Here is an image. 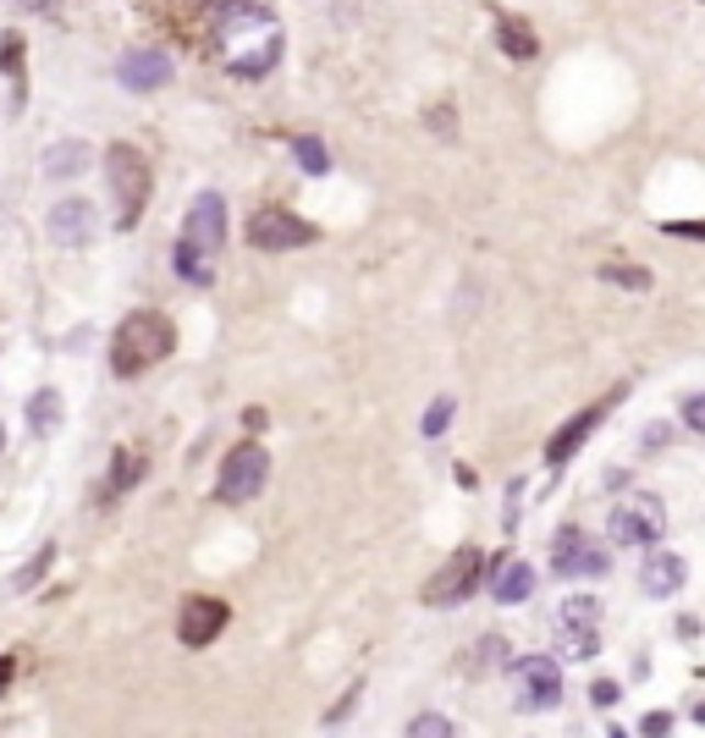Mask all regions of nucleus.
<instances>
[{
	"instance_id": "obj_1",
	"label": "nucleus",
	"mask_w": 705,
	"mask_h": 738,
	"mask_svg": "<svg viewBox=\"0 0 705 738\" xmlns=\"http://www.w3.org/2000/svg\"><path fill=\"white\" fill-rule=\"evenodd\" d=\"M276 62H281V23L259 0L221 7V67L232 78H265Z\"/></svg>"
},
{
	"instance_id": "obj_2",
	"label": "nucleus",
	"mask_w": 705,
	"mask_h": 738,
	"mask_svg": "<svg viewBox=\"0 0 705 738\" xmlns=\"http://www.w3.org/2000/svg\"><path fill=\"white\" fill-rule=\"evenodd\" d=\"M171 347H177V325L155 309H138L111 336V369L116 376H144V369H155L160 358H171Z\"/></svg>"
},
{
	"instance_id": "obj_3",
	"label": "nucleus",
	"mask_w": 705,
	"mask_h": 738,
	"mask_svg": "<svg viewBox=\"0 0 705 738\" xmlns=\"http://www.w3.org/2000/svg\"><path fill=\"white\" fill-rule=\"evenodd\" d=\"M105 171H111V193H116V221L133 226L138 210H144V199H149V160H144L138 149L116 144V149L105 155Z\"/></svg>"
},
{
	"instance_id": "obj_4",
	"label": "nucleus",
	"mask_w": 705,
	"mask_h": 738,
	"mask_svg": "<svg viewBox=\"0 0 705 738\" xmlns=\"http://www.w3.org/2000/svg\"><path fill=\"white\" fill-rule=\"evenodd\" d=\"M265 480H270V452H265V447H254V441H243V447H232V452H226L215 491H221L226 502H248V496H259V491H265Z\"/></svg>"
},
{
	"instance_id": "obj_5",
	"label": "nucleus",
	"mask_w": 705,
	"mask_h": 738,
	"mask_svg": "<svg viewBox=\"0 0 705 738\" xmlns=\"http://www.w3.org/2000/svg\"><path fill=\"white\" fill-rule=\"evenodd\" d=\"M661 529H667V513H661V502L645 496V491H634L628 502H617L612 518H606V535H612L617 546H650Z\"/></svg>"
},
{
	"instance_id": "obj_6",
	"label": "nucleus",
	"mask_w": 705,
	"mask_h": 738,
	"mask_svg": "<svg viewBox=\"0 0 705 738\" xmlns=\"http://www.w3.org/2000/svg\"><path fill=\"white\" fill-rule=\"evenodd\" d=\"M601 601H590V595H573V601H562L557 606V645L568 650V656H579V661H590L595 650H601Z\"/></svg>"
},
{
	"instance_id": "obj_7",
	"label": "nucleus",
	"mask_w": 705,
	"mask_h": 738,
	"mask_svg": "<svg viewBox=\"0 0 705 738\" xmlns=\"http://www.w3.org/2000/svg\"><path fill=\"white\" fill-rule=\"evenodd\" d=\"M513 689L524 711H551L562 700V667L551 656H518L513 661Z\"/></svg>"
},
{
	"instance_id": "obj_8",
	"label": "nucleus",
	"mask_w": 705,
	"mask_h": 738,
	"mask_svg": "<svg viewBox=\"0 0 705 738\" xmlns=\"http://www.w3.org/2000/svg\"><path fill=\"white\" fill-rule=\"evenodd\" d=\"M248 243L265 248V254H281V248H303V243H314V226L298 221L292 210H254V221H248Z\"/></svg>"
},
{
	"instance_id": "obj_9",
	"label": "nucleus",
	"mask_w": 705,
	"mask_h": 738,
	"mask_svg": "<svg viewBox=\"0 0 705 738\" xmlns=\"http://www.w3.org/2000/svg\"><path fill=\"white\" fill-rule=\"evenodd\" d=\"M480 579H485V557H480L474 546H463V551L436 573V584L425 590V601H436V606H458V601H469V595L480 590Z\"/></svg>"
},
{
	"instance_id": "obj_10",
	"label": "nucleus",
	"mask_w": 705,
	"mask_h": 738,
	"mask_svg": "<svg viewBox=\"0 0 705 738\" xmlns=\"http://www.w3.org/2000/svg\"><path fill=\"white\" fill-rule=\"evenodd\" d=\"M551 568H557L562 579H601V573H606V551H601L590 535L562 529L557 546H551Z\"/></svg>"
},
{
	"instance_id": "obj_11",
	"label": "nucleus",
	"mask_w": 705,
	"mask_h": 738,
	"mask_svg": "<svg viewBox=\"0 0 705 738\" xmlns=\"http://www.w3.org/2000/svg\"><path fill=\"white\" fill-rule=\"evenodd\" d=\"M171 78H177V67H171L166 51H127V56L116 62V83L133 89V94H155V89H166Z\"/></svg>"
},
{
	"instance_id": "obj_12",
	"label": "nucleus",
	"mask_w": 705,
	"mask_h": 738,
	"mask_svg": "<svg viewBox=\"0 0 705 738\" xmlns=\"http://www.w3.org/2000/svg\"><path fill=\"white\" fill-rule=\"evenodd\" d=\"M182 243L199 248V254H221V243H226V204H221V193H199L193 199Z\"/></svg>"
},
{
	"instance_id": "obj_13",
	"label": "nucleus",
	"mask_w": 705,
	"mask_h": 738,
	"mask_svg": "<svg viewBox=\"0 0 705 738\" xmlns=\"http://www.w3.org/2000/svg\"><path fill=\"white\" fill-rule=\"evenodd\" d=\"M226 628V601H215V595H193V601H182V617H177V634H182V645H210L215 634Z\"/></svg>"
},
{
	"instance_id": "obj_14",
	"label": "nucleus",
	"mask_w": 705,
	"mask_h": 738,
	"mask_svg": "<svg viewBox=\"0 0 705 738\" xmlns=\"http://www.w3.org/2000/svg\"><path fill=\"white\" fill-rule=\"evenodd\" d=\"M45 226H51V237H56L61 248H78V243L94 237V204H83V199H61V204L45 215Z\"/></svg>"
},
{
	"instance_id": "obj_15",
	"label": "nucleus",
	"mask_w": 705,
	"mask_h": 738,
	"mask_svg": "<svg viewBox=\"0 0 705 738\" xmlns=\"http://www.w3.org/2000/svg\"><path fill=\"white\" fill-rule=\"evenodd\" d=\"M683 579H689V562H683L678 551H650V557H645V568H639L645 595H678V590H683Z\"/></svg>"
},
{
	"instance_id": "obj_16",
	"label": "nucleus",
	"mask_w": 705,
	"mask_h": 738,
	"mask_svg": "<svg viewBox=\"0 0 705 738\" xmlns=\"http://www.w3.org/2000/svg\"><path fill=\"white\" fill-rule=\"evenodd\" d=\"M601 414H606V403H590V409H584V414H579L573 425H562V431L551 436V447H546V458H551V463H568V458H573V452L584 447V436H590V431L601 425Z\"/></svg>"
},
{
	"instance_id": "obj_17",
	"label": "nucleus",
	"mask_w": 705,
	"mask_h": 738,
	"mask_svg": "<svg viewBox=\"0 0 705 738\" xmlns=\"http://www.w3.org/2000/svg\"><path fill=\"white\" fill-rule=\"evenodd\" d=\"M491 595H496L502 606L529 601V595H535V568H529V562H502L496 579H491Z\"/></svg>"
},
{
	"instance_id": "obj_18",
	"label": "nucleus",
	"mask_w": 705,
	"mask_h": 738,
	"mask_svg": "<svg viewBox=\"0 0 705 738\" xmlns=\"http://www.w3.org/2000/svg\"><path fill=\"white\" fill-rule=\"evenodd\" d=\"M496 45L513 56V62H535V29L529 23H518V18H496Z\"/></svg>"
},
{
	"instance_id": "obj_19",
	"label": "nucleus",
	"mask_w": 705,
	"mask_h": 738,
	"mask_svg": "<svg viewBox=\"0 0 705 738\" xmlns=\"http://www.w3.org/2000/svg\"><path fill=\"white\" fill-rule=\"evenodd\" d=\"M215 254H199V248H188L182 237H177V248H171V265H177V276L182 281H193V287H210V276H215V265H210Z\"/></svg>"
},
{
	"instance_id": "obj_20",
	"label": "nucleus",
	"mask_w": 705,
	"mask_h": 738,
	"mask_svg": "<svg viewBox=\"0 0 705 738\" xmlns=\"http://www.w3.org/2000/svg\"><path fill=\"white\" fill-rule=\"evenodd\" d=\"M29 425H34V436H51L56 425H61V392H34L29 398Z\"/></svg>"
},
{
	"instance_id": "obj_21",
	"label": "nucleus",
	"mask_w": 705,
	"mask_h": 738,
	"mask_svg": "<svg viewBox=\"0 0 705 738\" xmlns=\"http://www.w3.org/2000/svg\"><path fill=\"white\" fill-rule=\"evenodd\" d=\"M89 166V149L83 144H56V149H45V177H72V171H83Z\"/></svg>"
},
{
	"instance_id": "obj_22",
	"label": "nucleus",
	"mask_w": 705,
	"mask_h": 738,
	"mask_svg": "<svg viewBox=\"0 0 705 738\" xmlns=\"http://www.w3.org/2000/svg\"><path fill=\"white\" fill-rule=\"evenodd\" d=\"M292 155H298V166H303V171H314V177L331 166V155H325V144H320V138H292Z\"/></svg>"
},
{
	"instance_id": "obj_23",
	"label": "nucleus",
	"mask_w": 705,
	"mask_h": 738,
	"mask_svg": "<svg viewBox=\"0 0 705 738\" xmlns=\"http://www.w3.org/2000/svg\"><path fill=\"white\" fill-rule=\"evenodd\" d=\"M138 474H144V458H133V452H116V469H111V491H127Z\"/></svg>"
},
{
	"instance_id": "obj_24",
	"label": "nucleus",
	"mask_w": 705,
	"mask_h": 738,
	"mask_svg": "<svg viewBox=\"0 0 705 738\" xmlns=\"http://www.w3.org/2000/svg\"><path fill=\"white\" fill-rule=\"evenodd\" d=\"M447 425H452V398H436L430 414H425V436H441Z\"/></svg>"
},
{
	"instance_id": "obj_25",
	"label": "nucleus",
	"mask_w": 705,
	"mask_h": 738,
	"mask_svg": "<svg viewBox=\"0 0 705 738\" xmlns=\"http://www.w3.org/2000/svg\"><path fill=\"white\" fill-rule=\"evenodd\" d=\"M409 733H414V738H436V733L447 738V733H452V722H447V716H414V722H409Z\"/></svg>"
},
{
	"instance_id": "obj_26",
	"label": "nucleus",
	"mask_w": 705,
	"mask_h": 738,
	"mask_svg": "<svg viewBox=\"0 0 705 738\" xmlns=\"http://www.w3.org/2000/svg\"><path fill=\"white\" fill-rule=\"evenodd\" d=\"M45 568H51V546H45V551H40V557H34V562H29V568H23V573H18V590H34V584H40V573H45Z\"/></svg>"
},
{
	"instance_id": "obj_27",
	"label": "nucleus",
	"mask_w": 705,
	"mask_h": 738,
	"mask_svg": "<svg viewBox=\"0 0 705 738\" xmlns=\"http://www.w3.org/2000/svg\"><path fill=\"white\" fill-rule=\"evenodd\" d=\"M683 425L689 431H705V398H683Z\"/></svg>"
},
{
	"instance_id": "obj_28",
	"label": "nucleus",
	"mask_w": 705,
	"mask_h": 738,
	"mask_svg": "<svg viewBox=\"0 0 705 738\" xmlns=\"http://www.w3.org/2000/svg\"><path fill=\"white\" fill-rule=\"evenodd\" d=\"M667 441H672V425H650L645 431V452H661Z\"/></svg>"
},
{
	"instance_id": "obj_29",
	"label": "nucleus",
	"mask_w": 705,
	"mask_h": 738,
	"mask_svg": "<svg viewBox=\"0 0 705 738\" xmlns=\"http://www.w3.org/2000/svg\"><path fill=\"white\" fill-rule=\"evenodd\" d=\"M601 276H606V281H628V287H650V276H639V270H617V265L601 270Z\"/></svg>"
},
{
	"instance_id": "obj_30",
	"label": "nucleus",
	"mask_w": 705,
	"mask_h": 738,
	"mask_svg": "<svg viewBox=\"0 0 705 738\" xmlns=\"http://www.w3.org/2000/svg\"><path fill=\"white\" fill-rule=\"evenodd\" d=\"M590 694H595V705H612V700H617V689H612V683H595Z\"/></svg>"
},
{
	"instance_id": "obj_31",
	"label": "nucleus",
	"mask_w": 705,
	"mask_h": 738,
	"mask_svg": "<svg viewBox=\"0 0 705 738\" xmlns=\"http://www.w3.org/2000/svg\"><path fill=\"white\" fill-rule=\"evenodd\" d=\"M667 727H672V716H667V711H661V716H645V733H667Z\"/></svg>"
},
{
	"instance_id": "obj_32",
	"label": "nucleus",
	"mask_w": 705,
	"mask_h": 738,
	"mask_svg": "<svg viewBox=\"0 0 705 738\" xmlns=\"http://www.w3.org/2000/svg\"><path fill=\"white\" fill-rule=\"evenodd\" d=\"M7 683H12V661L0 656V694H7Z\"/></svg>"
},
{
	"instance_id": "obj_33",
	"label": "nucleus",
	"mask_w": 705,
	"mask_h": 738,
	"mask_svg": "<svg viewBox=\"0 0 705 738\" xmlns=\"http://www.w3.org/2000/svg\"><path fill=\"white\" fill-rule=\"evenodd\" d=\"M0 452H7V425H0Z\"/></svg>"
}]
</instances>
